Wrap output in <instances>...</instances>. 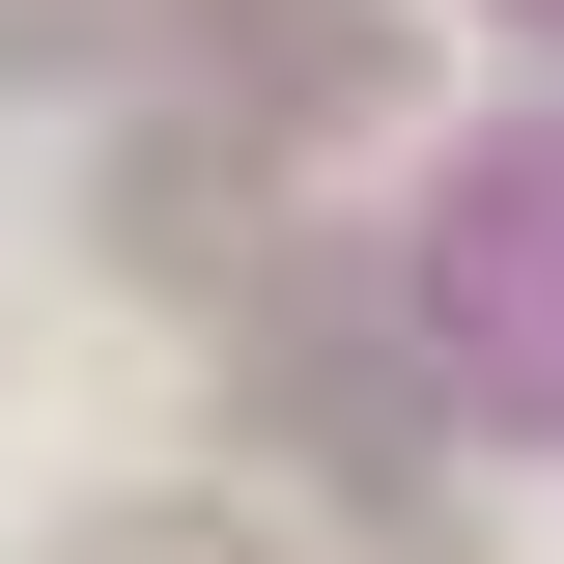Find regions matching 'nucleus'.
<instances>
[{
    "label": "nucleus",
    "instance_id": "f257e3e1",
    "mask_svg": "<svg viewBox=\"0 0 564 564\" xmlns=\"http://www.w3.org/2000/svg\"><path fill=\"white\" fill-rule=\"evenodd\" d=\"M85 564H226V536H85Z\"/></svg>",
    "mask_w": 564,
    "mask_h": 564
}]
</instances>
